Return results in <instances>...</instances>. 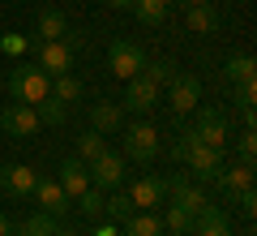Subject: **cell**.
I'll use <instances>...</instances> for the list:
<instances>
[{"label": "cell", "instance_id": "6da1fadb", "mask_svg": "<svg viewBox=\"0 0 257 236\" xmlns=\"http://www.w3.org/2000/svg\"><path fill=\"white\" fill-rule=\"evenodd\" d=\"M47 91H52V77H47L39 64H18V69L9 73V99L13 103H30V108H35L39 99H47Z\"/></svg>", "mask_w": 257, "mask_h": 236}, {"label": "cell", "instance_id": "7a4b0ae2", "mask_svg": "<svg viewBox=\"0 0 257 236\" xmlns=\"http://www.w3.org/2000/svg\"><path fill=\"white\" fill-rule=\"evenodd\" d=\"M184 164H189V176H193V181H214V172L227 164V150L197 142V137L184 129Z\"/></svg>", "mask_w": 257, "mask_h": 236}, {"label": "cell", "instance_id": "3957f363", "mask_svg": "<svg viewBox=\"0 0 257 236\" xmlns=\"http://www.w3.org/2000/svg\"><path fill=\"white\" fill-rule=\"evenodd\" d=\"M124 159H133V164H155V154H159V129L146 125V120H133V125L124 129Z\"/></svg>", "mask_w": 257, "mask_h": 236}, {"label": "cell", "instance_id": "277c9868", "mask_svg": "<svg viewBox=\"0 0 257 236\" xmlns=\"http://www.w3.org/2000/svg\"><path fill=\"white\" fill-rule=\"evenodd\" d=\"M189 133L197 137V142H206V146H219V150H227V142H231L227 112H223V108H197V120H193Z\"/></svg>", "mask_w": 257, "mask_h": 236}, {"label": "cell", "instance_id": "5b68a950", "mask_svg": "<svg viewBox=\"0 0 257 236\" xmlns=\"http://www.w3.org/2000/svg\"><path fill=\"white\" fill-rule=\"evenodd\" d=\"M124 168H128V159L120 150H103V154H94L90 164H86V172H90V185L94 189H120L124 185Z\"/></svg>", "mask_w": 257, "mask_h": 236}, {"label": "cell", "instance_id": "8992f818", "mask_svg": "<svg viewBox=\"0 0 257 236\" xmlns=\"http://www.w3.org/2000/svg\"><path fill=\"white\" fill-rule=\"evenodd\" d=\"M30 52H35L39 69H43L47 77H60V73L73 69V47L64 43V39H35V43H30Z\"/></svg>", "mask_w": 257, "mask_h": 236}, {"label": "cell", "instance_id": "52a82bcc", "mask_svg": "<svg viewBox=\"0 0 257 236\" xmlns=\"http://www.w3.org/2000/svg\"><path fill=\"white\" fill-rule=\"evenodd\" d=\"M142 64H146V52H142L138 43H128V39H111V47H107V69L116 73L120 82H128L133 73H142Z\"/></svg>", "mask_w": 257, "mask_h": 236}, {"label": "cell", "instance_id": "ba28073f", "mask_svg": "<svg viewBox=\"0 0 257 236\" xmlns=\"http://www.w3.org/2000/svg\"><path fill=\"white\" fill-rule=\"evenodd\" d=\"M197 99H202V77H197V73H176L172 82H167V103H172V112H193L197 108Z\"/></svg>", "mask_w": 257, "mask_h": 236}, {"label": "cell", "instance_id": "9c48e42d", "mask_svg": "<svg viewBox=\"0 0 257 236\" xmlns=\"http://www.w3.org/2000/svg\"><path fill=\"white\" fill-rule=\"evenodd\" d=\"M167 198H172V206L189 210V215H197V210L206 206V193H202V181H193L189 172H180V176H167Z\"/></svg>", "mask_w": 257, "mask_h": 236}, {"label": "cell", "instance_id": "30bf717a", "mask_svg": "<svg viewBox=\"0 0 257 236\" xmlns=\"http://www.w3.org/2000/svg\"><path fill=\"white\" fill-rule=\"evenodd\" d=\"M128 202L133 210H155L167 202V176H138L128 185Z\"/></svg>", "mask_w": 257, "mask_h": 236}, {"label": "cell", "instance_id": "8fae6325", "mask_svg": "<svg viewBox=\"0 0 257 236\" xmlns=\"http://www.w3.org/2000/svg\"><path fill=\"white\" fill-rule=\"evenodd\" d=\"M0 129L9 137H35L43 125H39V116H35L30 103H9V108L0 112Z\"/></svg>", "mask_w": 257, "mask_h": 236}, {"label": "cell", "instance_id": "7c38bea8", "mask_svg": "<svg viewBox=\"0 0 257 236\" xmlns=\"http://www.w3.org/2000/svg\"><path fill=\"white\" fill-rule=\"evenodd\" d=\"M159 103V86L150 82L146 73H133L124 82V99H120V108H128V112H150Z\"/></svg>", "mask_w": 257, "mask_h": 236}, {"label": "cell", "instance_id": "4fadbf2b", "mask_svg": "<svg viewBox=\"0 0 257 236\" xmlns=\"http://www.w3.org/2000/svg\"><path fill=\"white\" fill-rule=\"evenodd\" d=\"M39 185V172L26 164H5L0 168V193H9V198H30Z\"/></svg>", "mask_w": 257, "mask_h": 236}, {"label": "cell", "instance_id": "5bb4252c", "mask_svg": "<svg viewBox=\"0 0 257 236\" xmlns=\"http://www.w3.org/2000/svg\"><path fill=\"white\" fill-rule=\"evenodd\" d=\"M193 236H231V219H227V210L206 202V206L193 215Z\"/></svg>", "mask_w": 257, "mask_h": 236}, {"label": "cell", "instance_id": "9a60e30c", "mask_svg": "<svg viewBox=\"0 0 257 236\" xmlns=\"http://www.w3.org/2000/svg\"><path fill=\"white\" fill-rule=\"evenodd\" d=\"M90 129L94 133H120V129H124V108H120L116 99L90 103Z\"/></svg>", "mask_w": 257, "mask_h": 236}, {"label": "cell", "instance_id": "2e32d148", "mask_svg": "<svg viewBox=\"0 0 257 236\" xmlns=\"http://www.w3.org/2000/svg\"><path fill=\"white\" fill-rule=\"evenodd\" d=\"M35 202H39V210H47V215H64V210H69V193L60 189V181H56V176H39Z\"/></svg>", "mask_w": 257, "mask_h": 236}, {"label": "cell", "instance_id": "e0dca14e", "mask_svg": "<svg viewBox=\"0 0 257 236\" xmlns=\"http://www.w3.org/2000/svg\"><path fill=\"white\" fill-rule=\"evenodd\" d=\"M56 181H60V189H64V193H69V202L82 198V193L90 189V172H86V164L77 159V154L60 164V176H56Z\"/></svg>", "mask_w": 257, "mask_h": 236}, {"label": "cell", "instance_id": "ac0fdd59", "mask_svg": "<svg viewBox=\"0 0 257 236\" xmlns=\"http://www.w3.org/2000/svg\"><path fill=\"white\" fill-rule=\"evenodd\" d=\"M214 185H219L223 198H236L240 189H248V185H253V168H248V164H236V168L223 164L219 172H214Z\"/></svg>", "mask_w": 257, "mask_h": 236}, {"label": "cell", "instance_id": "d6986e66", "mask_svg": "<svg viewBox=\"0 0 257 236\" xmlns=\"http://www.w3.org/2000/svg\"><path fill=\"white\" fill-rule=\"evenodd\" d=\"M120 227H124V236H163V215H155V210H133Z\"/></svg>", "mask_w": 257, "mask_h": 236}, {"label": "cell", "instance_id": "ffe728a7", "mask_svg": "<svg viewBox=\"0 0 257 236\" xmlns=\"http://www.w3.org/2000/svg\"><path fill=\"white\" fill-rule=\"evenodd\" d=\"M133 18L142 26H163L172 18V0H133Z\"/></svg>", "mask_w": 257, "mask_h": 236}, {"label": "cell", "instance_id": "44dd1931", "mask_svg": "<svg viewBox=\"0 0 257 236\" xmlns=\"http://www.w3.org/2000/svg\"><path fill=\"white\" fill-rule=\"evenodd\" d=\"M184 22H189L193 35H214V30H219V13H214V5H189V9H184Z\"/></svg>", "mask_w": 257, "mask_h": 236}, {"label": "cell", "instance_id": "7402d4cb", "mask_svg": "<svg viewBox=\"0 0 257 236\" xmlns=\"http://www.w3.org/2000/svg\"><path fill=\"white\" fill-rule=\"evenodd\" d=\"M18 236H52L56 232V215H47V210H35V215H26L18 227H13Z\"/></svg>", "mask_w": 257, "mask_h": 236}, {"label": "cell", "instance_id": "603a6c76", "mask_svg": "<svg viewBox=\"0 0 257 236\" xmlns=\"http://www.w3.org/2000/svg\"><path fill=\"white\" fill-rule=\"evenodd\" d=\"M47 95H52V99H60V103H77V99L86 95V86L77 82L73 73H60V77H52V91H47Z\"/></svg>", "mask_w": 257, "mask_h": 236}, {"label": "cell", "instance_id": "cb8c5ba5", "mask_svg": "<svg viewBox=\"0 0 257 236\" xmlns=\"http://www.w3.org/2000/svg\"><path fill=\"white\" fill-rule=\"evenodd\" d=\"M35 116H39V125L60 129L64 120H69V108H64L60 99H52V95H47V99H39V103H35Z\"/></svg>", "mask_w": 257, "mask_h": 236}, {"label": "cell", "instance_id": "d4e9b609", "mask_svg": "<svg viewBox=\"0 0 257 236\" xmlns=\"http://www.w3.org/2000/svg\"><path fill=\"white\" fill-rule=\"evenodd\" d=\"M69 35V18L60 9H43L39 13V39H64Z\"/></svg>", "mask_w": 257, "mask_h": 236}, {"label": "cell", "instance_id": "484cf974", "mask_svg": "<svg viewBox=\"0 0 257 236\" xmlns=\"http://www.w3.org/2000/svg\"><path fill=\"white\" fill-rule=\"evenodd\" d=\"M244 77H257L253 73V56L248 52H240V56H227V64H223V82H244Z\"/></svg>", "mask_w": 257, "mask_h": 236}, {"label": "cell", "instance_id": "4316f807", "mask_svg": "<svg viewBox=\"0 0 257 236\" xmlns=\"http://www.w3.org/2000/svg\"><path fill=\"white\" fill-rule=\"evenodd\" d=\"M142 73H146L150 82H155L159 91H163V86L172 82V77H176V73H180V69H176L172 60H146V64H142Z\"/></svg>", "mask_w": 257, "mask_h": 236}, {"label": "cell", "instance_id": "83f0119b", "mask_svg": "<svg viewBox=\"0 0 257 236\" xmlns=\"http://www.w3.org/2000/svg\"><path fill=\"white\" fill-rule=\"evenodd\" d=\"M103 150H107V137H103V133H94V129L77 137V159H82V164H90L94 154H103Z\"/></svg>", "mask_w": 257, "mask_h": 236}, {"label": "cell", "instance_id": "f1b7e54d", "mask_svg": "<svg viewBox=\"0 0 257 236\" xmlns=\"http://www.w3.org/2000/svg\"><path fill=\"white\" fill-rule=\"evenodd\" d=\"M73 202L82 206V215L94 223V219H103V202H107V198H103V189H94V185H90V189H86L82 198H73Z\"/></svg>", "mask_w": 257, "mask_h": 236}, {"label": "cell", "instance_id": "f546056e", "mask_svg": "<svg viewBox=\"0 0 257 236\" xmlns=\"http://www.w3.org/2000/svg\"><path fill=\"white\" fill-rule=\"evenodd\" d=\"M163 232H193V215L189 210H180V206H167L163 210Z\"/></svg>", "mask_w": 257, "mask_h": 236}, {"label": "cell", "instance_id": "4dcf8cb0", "mask_svg": "<svg viewBox=\"0 0 257 236\" xmlns=\"http://www.w3.org/2000/svg\"><path fill=\"white\" fill-rule=\"evenodd\" d=\"M103 215H111L116 223H124V219L133 215V202H128V193H111V198L103 202Z\"/></svg>", "mask_w": 257, "mask_h": 236}, {"label": "cell", "instance_id": "1f68e13d", "mask_svg": "<svg viewBox=\"0 0 257 236\" xmlns=\"http://www.w3.org/2000/svg\"><path fill=\"white\" fill-rule=\"evenodd\" d=\"M236 91H231V99H236V108H253L257 99V77H244V82H231Z\"/></svg>", "mask_w": 257, "mask_h": 236}, {"label": "cell", "instance_id": "d6a6232c", "mask_svg": "<svg viewBox=\"0 0 257 236\" xmlns=\"http://www.w3.org/2000/svg\"><path fill=\"white\" fill-rule=\"evenodd\" d=\"M236 146H240V164H248V168H253V159H257V129H244Z\"/></svg>", "mask_w": 257, "mask_h": 236}, {"label": "cell", "instance_id": "836d02e7", "mask_svg": "<svg viewBox=\"0 0 257 236\" xmlns=\"http://www.w3.org/2000/svg\"><path fill=\"white\" fill-rule=\"evenodd\" d=\"M26 39H22V35H5V39H0V52H9V56H22V52H26Z\"/></svg>", "mask_w": 257, "mask_h": 236}, {"label": "cell", "instance_id": "e575fe53", "mask_svg": "<svg viewBox=\"0 0 257 236\" xmlns=\"http://www.w3.org/2000/svg\"><path fill=\"white\" fill-rule=\"evenodd\" d=\"M231 202H236V206L244 210V215H253V210H257V198H253V185H248V189H240V193H236V198H231Z\"/></svg>", "mask_w": 257, "mask_h": 236}, {"label": "cell", "instance_id": "d590c367", "mask_svg": "<svg viewBox=\"0 0 257 236\" xmlns=\"http://www.w3.org/2000/svg\"><path fill=\"white\" fill-rule=\"evenodd\" d=\"M0 236H13V223H9L5 215H0Z\"/></svg>", "mask_w": 257, "mask_h": 236}, {"label": "cell", "instance_id": "8d00e7d4", "mask_svg": "<svg viewBox=\"0 0 257 236\" xmlns=\"http://www.w3.org/2000/svg\"><path fill=\"white\" fill-rule=\"evenodd\" d=\"M111 9H133V0H107Z\"/></svg>", "mask_w": 257, "mask_h": 236}, {"label": "cell", "instance_id": "74e56055", "mask_svg": "<svg viewBox=\"0 0 257 236\" xmlns=\"http://www.w3.org/2000/svg\"><path fill=\"white\" fill-rule=\"evenodd\" d=\"M94 236H116V227H111V223H103V227H99Z\"/></svg>", "mask_w": 257, "mask_h": 236}, {"label": "cell", "instance_id": "f35d334b", "mask_svg": "<svg viewBox=\"0 0 257 236\" xmlns=\"http://www.w3.org/2000/svg\"><path fill=\"white\" fill-rule=\"evenodd\" d=\"M52 236H77V232H69V227H56V232Z\"/></svg>", "mask_w": 257, "mask_h": 236}, {"label": "cell", "instance_id": "ab89813d", "mask_svg": "<svg viewBox=\"0 0 257 236\" xmlns=\"http://www.w3.org/2000/svg\"><path fill=\"white\" fill-rule=\"evenodd\" d=\"M189 5H210V0H184V9H189Z\"/></svg>", "mask_w": 257, "mask_h": 236}, {"label": "cell", "instance_id": "60d3db41", "mask_svg": "<svg viewBox=\"0 0 257 236\" xmlns=\"http://www.w3.org/2000/svg\"><path fill=\"white\" fill-rule=\"evenodd\" d=\"M163 236H172V232H163ZM176 236H193V232H176Z\"/></svg>", "mask_w": 257, "mask_h": 236}]
</instances>
